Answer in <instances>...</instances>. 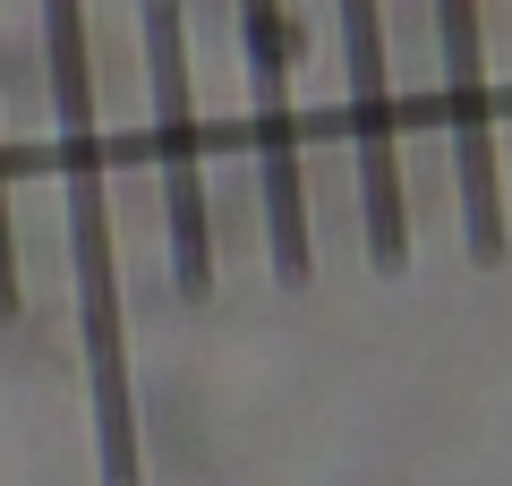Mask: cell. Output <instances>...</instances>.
<instances>
[{"label":"cell","mask_w":512,"mask_h":486,"mask_svg":"<svg viewBox=\"0 0 512 486\" xmlns=\"http://www.w3.org/2000/svg\"><path fill=\"white\" fill-rule=\"evenodd\" d=\"M43 69H52V111H60V188H69L77 324H86V384H94V461H103V486H146V461H137V401H128L120 265H111L103 137H94V52H86V0H43Z\"/></svg>","instance_id":"1"},{"label":"cell","mask_w":512,"mask_h":486,"mask_svg":"<svg viewBox=\"0 0 512 486\" xmlns=\"http://www.w3.org/2000/svg\"><path fill=\"white\" fill-rule=\"evenodd\" d=\"M239 43H248V103H256V188H265V248L274 282H316V239H308V180H299V111H291V18L282 0H239Z\"/></svg>","instance_id":"2"},{"label":"cell","mask_w":512,"mask_h":486,"mask_svg":"<svg viewBox=\"0 0 512 486\" xmlns=\"http://www.w3.org/2000/svg\"><path fill=\"white\" fill-rule=\"evenodd\" d=\"M146 26V86H154V162H163V222H171V282L180 299L214 290V214L197 171V103H188V26L180 0H137Z\"/></svg>","instance_id":"3"},{"label":"cell","mask_w":512,"mask_h":486,"mask_svg":"<svg viewBox=\"0 0 512 486\" xmlns=\"http://www.w3.org/2000/svg\"><path fill=\"white\" fill-rule=\"evenodd\" d=\"M342 60H350V154H359V239L376 273L410 265V197H402V137L384 86V0H342Z\"/></svg>","instance_id":"4"},{"label":"cell","mask_w":512,"mask_h":486,"mask_svg":"<svg viewBox=\"0 0 512 486\" xmlns=\"http://www.w3.org/2000/svg\"><path fill=\"white\" fill-rule=\"evenodd\" d=\"M444 43V120H453V188H461V248L470 265H504V162H495V94H487V43H478V0H436Z\"/></svg>","instance_id":"5"},{"label":"cell","mask_w":512,"mask_h":486,"mask_svg":"<svg viewBox=\"0 0 512 486\" xmlns=\"http://www.w3.org/2000/svg\"><path fill=\"white\" fill-rule=\"evenodd\" d=\"M18 316V248H9V180H0V324Z\"/></svg>","instance_id":"6"}]
</instances>
